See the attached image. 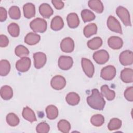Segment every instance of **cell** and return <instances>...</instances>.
I'll use <instances>...</instances> for the list:
<instances>
[{"label": "cell", "mask_w": 133, "mask_h": 133, "mask_svg": "<svg viewBox=\"0 0 133 133\" xmlns=\"http://www.w3.org/2000/svg\"><path fill=\"white\" fill-rule=\"evenodd\" d=\"M92 94L87 98V102L92 109L102 110L105 104V101L102 95L97 89H93Z\"/></svg>", "instance_id": "6da1fadb"}, {"label": "cell", "mask_w": 133, "mask_h": 133, "mask_svg": "<svg viewBox=\"0 0 133 133\" xmlns=\"http://www.w3.org/2000/svg\"><path fill=\"white\" fill-rule=\"evenodd\" d=\"M31 29L35 32L44 33L46 31L47 26V22L41 18H36L30 23Z\"/></svg>", "instance_id": "7a4b0ae2"}, {"label": "cell", "mask_w": 133, "mask_h": 133, "mask_svg": "<svg viewBox=\"0 0 133 133\" xmlns=\"http://www.w3.org/2000/svg\"><path fill=\"white\" fill-rule=\"evenodd\" d=\"M116 14L121 19L124 24L126 26H131L130 14L128 10L121 6H118L116 9Z\"/></svg>", "instance_id": "3957f363"}, {"label": "cell", "mask_w": 133, "mask_h": 133, "mask_svg": "<svg viewBox=\"0 0 133 133\" xmlns=\"http://www.w3.org/2000/svg\"><path fill=\"white\" fill-rule=\"evenodd\" d=\"M95 61L99 64L106 63L109 59V54L105 50L101 49L95 52L92 56Z\"/></svg>", "instance_id": "277c9868"}, {"label": "cell", "mask_w": 133, "mask_h": 133, "mask_svg": "<svg viewBox=\"0 0 133 133\" xmlns=\"http://www.w3.org/2000/svg\"><path fill=\"white\" fill-rule=\"evenodd\" d=\"M116 75V69L113 65H109L102 68L100 76L104 80L110 81L114 78Z\"/></svg>", "instance_id": "5b68a950"}, {"label": "cell", "mask_w": 133, "mask_h": 133, "mask_svg": "<svg viewBox=\"0 0 133 133\" xmlns=\"http://www.w3.org/2000/svg\"><path fill=\"white\" fill-rule=\"evenodd\" d=\"M31 64V59L26 57H22L18 60L16 63V68L20 72L28 71Z\"/></svg>", "instance_id": "8992f818"}, {"label": "cell", "mask_w": 133, "mask_h": 133, "mask_svg": "<svg viewBox=\"0 0 133 133\" xmlns=\"http://www.w3.org/2000/svg\"><path fill=\"white\" fill-rule=\"evenodd\" d=\"M81 63L82 69L86 75L89 77H92L94 74L95 68L91 61L89 59L83 58H82Z\"/></svg>", "instance_id": "52a82bcc"}, {"label": "cell", "mask_w": 133, "mask_h": 133, "mask_svg": "<svg viewBox=\"0 0 133 133\" xmlns=\"http://www.w3.org/2000/svg\"><path fill=\"white\" fill-rule=\"evenodd\" d=\"M120 63L124 66L131 65L133 62V52L132 51L126 50L122 52L119 56Z\"/></svg>", "instance_id": "ba28073f"}, {"label": "cell", "mask_w": 133, "mask_h": 133, "mask_svg": "<svg viewBox=\"0 0 133 133\" xmlns=\"http://www.w3.org/2000/svg\"><path fill=\"white\" fill-rule=\"evenodd\" d=\"M108 28L112 31L122 34L121 25L119 21L113 16H110L107 20Z\"/></svg>", "instance_id": "9c48e42d"}, {"label": "cell", "mask_w": 133, "mask_h": 133, "mask_svg": "<svg viewBox=\"0 0 133 133\" xmlns=\"http://www.w3.org/2000/svg\"><path fill=\"white\" fill-rule=\"evenodd\" d=\"M73 63V59L70 56H61L58 59V66L62 70H69L72 66Z\"/></svg>", "instance_id": "30bf717a"}, {"label": "cell", "mask_w": 133, "mask_h": 133, "mask_svg": "<svg viewBox=\"0 0 133 133\" xmlns=\"http://www.w3.org/2000/svg\"><path fill=\"white\" fill-rule=\"evenodd\" d=\"M50 84L53 89L61 90L65 86L66 81L65 78L62 76L56 75L51 79Z\"/></svg>", "instance_id": "8fae6325"}, {"label": "cell", "mask_w": 133, "mask_h": 133, "mask_svg": "<svg viewBox=\"0 0 133 133\" xmlns=\"http://www.w3.org/2000/svg\"><path fill=\"white\" fill-rule=\"evenodd\" d=\"M34 66L39 69L43 67L46 64L47 58L46 55L42 52H37L33 54Z\"/></svg>", "instance_id": "7c38bea8"}, {"label": "cell", "mask_w": 133, "mask_h": 133, "mask_svg": "<svg viewBox=\"0 0 133 133\" xmlns=\"http://www.w3.org/2000/svg\"><path fill=\"white\" fill-rule=\"evenodd\" d=\"M60 48L64 52H71L74 48V42L70 37H65L63 39L60 43Z\"/></svg>", "instance_id": "4fadbf2b"}, {"label": "cell", "mask_w": 133, "mask_h": 133, "mask_svg": "<svg viewBox=\"0 0 133 133\" xmlns=\"http://www.w3.org/2000/svg\"><path fill=\"white\" fill-rule=\"evenodd\" d=\"M108 45L113 49H119L121 48L123 45V41L118 36H111L108 40Z\"/></svg>", "instance_id": "5bb4252c"}, {"label": "cell", "mask_w": 133, "mask_h": 133, "mask_svg": "<svg viewBox=\"0 0 133 133\" xmlns=\"http://www.w3.org/2000/svg\"><path fill=\"white\" fill-rule=\"evenodd\" d=\"M121 78L125 83H130L133 82V70L130 68L124 69L121 73Z\"/></svg>", "instance_id": "9a60e30c"}, {"label": "cell", "mask_w": 133, "mask_h": 133, "mask_svg": "<svg viewBox=\"0 0 133 133\" xmlns=\"http://www.w3.org/2000/svg\"><path fill=\"white\" fill-rule=\"evenodd\" d=\"M23 10L24 16L28 19H30L35 15V7L34 4L28 3L23 5Z\"/></svg>", "instance_id": "2e32d148"}, {"label": "cell", "mask_w": 133, "mask_h": 133, "mask_svg": "<svg viewBox=\"0 0 133 133\" xmlns=\"http://www.w3.org/2000/svg\"><path fill=\"white\" fill-rule=\"evenodd\" d=\"M39 12L41 15L45 18H49L53 14V10L47 3H43L39 7Z\"/></svg>", "instance_id": "e0dca14e"}, {"label": "cell", "mask_w": 133, "mask_h": 133, "mask_svg": "<svg viewBox=\"0 0 133 133\" xmlns=\"http://www.w3.org/2000/svg\"><path fill=\"white\" fill-rule=\"evenodd\" d=\"M66 20L68 26L72 29L77 28L79 24V19L76 13L69 14L66 17Z\"/></svg>", "instance_id": "ac0fdd59"}, {"label": "cell", "mask_w": 133, "mask_h": 133, "mask_svg": "<svg viewBox=\"0 0 133 133\" xmlns=\"http://www.w3.org/2000/svg\"><path fill=\"white\" fill-rule=\"evenodd\" d=\"M41 39L39 35L33 32H30L24 37V42L29 45H34L37 44Z\"/></svg>", "instance_id": "d6986e66"}, {"label": "cell", "mask_w": 133, "mask_h": 133, "mask_svg": "<svg viewBox=\"0 0 133 133\" xmlns=\"http://www.w3.org/2000/svg\"><path fill=\"white\" fill-rule=\"evenodd\" d=\"M64 26V22L62 18L59 16L54 17L50 24V28L54 31H59L63 28Z\"/></svg>", "instance_id": "ffe728a7"}, {"label": "cell", "mask_w": 133, "mask_h": 133, "mask_svg": "<svg viewBox=\"0 0 133 133\" xmlns=\"http://www.w3.org/2000/svg\"><path fill=\"white\" fill-rule=\"evenodd\" d=\"M22 115L25 119L31 123L36 122L37 120L34 111L28 107H25L23 108Z\"/></svg>", "instance_id": "44dd1931"}, {"label": "cell", "mask_w": 133, "mask_h": 133, "mask_svg": "<svg viewBox=\"0 0 133 133\" xmlns=\"http://www.w3.org/2000/svg\"><path fill=\"white\" fill-rule=\"evenodd\" d=\"M88 6L95 12L101 14L103 12L104 7L101 1L99 0H90L88 2Z\"/></svg>", "instance_id": "7402d4cb"}, {"label": "cell", "mask_w": 133, "mask_h": 133, "mask_svg": "<svg viewBox=\"0 0 133 133\" xmlns=\"http://www.w3.org/2000/svg\"><path fill=\"white\" fill-rule=\"evenodd\" d=\"M1 97L5 100L10 99L13 96V90L11 87L8 85H5L1 87L0 90Z\"/></svg>", "instance_id": "603a6c76"}, {"label": "cell", "mask_w": 133, "mask_h": 133, "mask_svg": "<svg viewBox=\"0 0 133 133\" xmlns=\"http://www.w3.org/2000/svg\"><path fill=\"white\" fill-rule=\"evenodd\" d=\"M101 92L102 96L105 97L109 101H111L115 98V93L114 91L110 90L107 85H104L101 86Z\"/></svg>", "instance_id": "cb8c5ba5"}, {"label": "cell", "mask_w": 133, "mask_h": 133, "mask_svg": "<svg viewBox=\"0 0 133 133\" xmlns=\"http://www.w3.org/2000/svg\"><path fill=\"white\" fill-rule=\"evenodd\" d=\"M66 102L71 105H76L78 104L80 101L79 95L74 92H69L65 97Z\"/></svg>", "instance_id": "d4e9b609"}, {"label": "cell", "mask_w": 133, "mask_h": 133, "mask_svg": "<svg viewBox=\"0 0 133 133\" xmlns=\"http://www.w3.org/2000/svg\"><path fill=\"white\" fill-rule=\"evenodd\" d=\"M46 113L47 117L49 119H55L58 116V108L54 105H49L46 108Z\"/></svg>", "instance_id": "484cf974"}, {"label": "cell", "mask_w": 133, "mask_h": 133, "mask_svg": "<svg viewBox=\"0 0 133 133\" xmlns=\"http://www.w3.org/2000/svg\"><path fill=\"white\" fill-rule=\"evenodd\" d=\"M97 32V26L95 23H91L85 26L83 31L85 37L88 38L91 36L96 34Z\"/></svg>", "instance_id": "4316f807"}, {"label": "cell", "mask_w": 133, "mask_h": 133, "mask_svg": "<svg viewBox=\"0 0 133 133\" xmlns=\"http://www.w3.org/2000/svg\"><path fill=\"white\" fill-rule=\"evenodd\" d=\"M88 47L91 50H96L100 48L102 44V40L100 37H95L88 41Z\"/></svg>", "instance_id": "83f0119b"}, {"label": "cell", "mask_w": 133, "mask_h": 133, "mask_svg": "<svg viewBox=\"0 0 133 133\" xmlns=\"http://www.w3.org/2000/svg\"><path fill=\"white\" fill-rule=\"evenodd\" d=\"M10 64L7 60H1L0 61V75L2 76H6L10 72Z\"/></svg>", "instance_id": "f1b7e54d"}, {"label": "cell", "mask_w": 133, "mask_h": 133, "mask_svg": "<svg viewBox=\"0 0 133 133\" xmlns=\"http://www.w3.org/2000/svg\"><path fill=\"white\" fill-rule=\"evenodd\" d=\"M6 122L10 126H16L19 123L20 120L19 117L15 113H10L6 116Z\"/></svg>", "instance_id": "f546056e"}, {"label": "cell", "mask_w": 133, "mask_h": 133, "mask_svg": "<svg viewBox=\"0 0 133 133\" xmlns=\"http://www.w3.org/2000/svg\"><path fill=\"white\" fill-rule=\"evenodd\" d=\"M81 16L84 22H89L94 20L96 16L94 12L89 9H84L81 12Z\"/></svg>", "instance_id": "4dcf8cb0"}, {"label": "cell", "mask_w": 133, "mask_h": 133, "mask_svg": "<svg viewBox=\"0 0 133 133\" xmlns=\"http://www.w3.org/2000/svg\"><path fill=\"white\" fill-rule=\"evenodd\" d=\"M90 122L94 126H101L104 122V116L99 114L94 115L90 118Z\"/></svg>", "instance_id": "1f68e13d"}, {"label": "cell", "mask_w": 133, "mask_h": 133, "mask_svg": "<svg viewBox=\"0 0 133 133\" xmlns=\"http://www.w3.org/2000/svg\"><path fill=\"white\" fill-rule=\"evenodd\" d=\"M8 32L10 35L14 37H18L20 33V28L18 24L13 22L9 24L7 27Z\"/></svg>", "instance_id": "d6a6232c"}, {"label": "cell", "mask_w": 133, "mask_h": 133, "mask_svg": "<svg viewBox=\"0 0 133 133\" xmlns=\"http://www.w3.org/2000/svg\"><path fill=\"white\" fill-rule=\"evenodd\" d=\"M58 129L64 133H68L71 129V125L70 123L65 119H61L58 123Z\"/></svg>", "instance_id": "836d02e7"}, {"label": "cell", "mask_w": 133, "mask_h": 133, "mask_svg": "<svg viewBox=\"0 0 133 133\" xmlns=\"http://www.w3.org/2000/svg\"><path fill=\"white\" fill-rule=\"evenodd\" d=\"M15 54L17 56L19 57H24L29 55V50L23 45H19L17 46L15 50Z\"/></svg>", "instance_id": "e575fe53"}, {"label": "cell", "mask_w": 133, "mask_h": 133, "mask_svg": "<svg viewBox=\"0 0 133 133\" xmlns=\"http://www.w3.org/2000/svg\"><path fill=\"white\" fill-rule=\"evenodd\" d=\"M122 126V121L117 118H113L108 124V128L110 130H114L119 129Z\"/></svg>", "instance_id": "d590c367"}, {"label": "cell", "mask_w": 133, "mask_h": 133, "mask_svg": "<svg viewBox=\"0 0 133 133\" xmlns=\"http://www.w3.org/2000/svg\"><path fill=\"white\" fill-rule=\"evenodd\" d=\"M8 14L9 17L12 19L17 20L20 19L21 17V12L20 8L17 6H11L9 9Z\"/></svg>", "instance_id": "8d00e7d4"}, {"label": "cell", "mask_w": 133, "mask_h": 133, "mask_svg": "<svg viewBox=\"0 0 133 133\" xmlns=\"http://www.w3.org/2000/svg\"><path fill=\"white\" fill-rule=\"evenodd\" d=\"M49 125L45 122L39 123L36 127V130L38 133H47L49 132Z\"/></svg>", "instance_id": "74e56055"}, {"label": "cell", "mask_w": 133, "mask_h": 133, "mask_svg": "<svg viewBox=\"0 0 133 133\" xmlns=\"http://www.w3.org/2000/svg\"><path fill=\"white\" fill-rule=\"evenodd\" d=\"M124 97L127 100L132 102L133 101V87H128L124 91Z\"/></svg>", "instance_id": "f35d334b"}, {"label": "cell", "mask_w": 133, "mask_h": 133, "mask_svg": "<svg viewBox=\"0 0 133 133\" xmlns=\"http://www.w3.org/2000/svg\"><path fill=\"white\" fill-rule=\"evenodd\" d=\"M9 40L8 37L3 34L0 35V46L1 47H5L8 46Z\"/></svg>", "instance_id": "ab89813d"}, {"label": "cell", "mask_w": 133, "mask_h": 133, "mask_svg": "<svg viewBox=\"0 0 133 133\" xmlns=\"http://www.w3.org/2000/svg\"><path fill=\"white\" fill-rule=\"evenodd\" d=\"M7 18V11L3 7H0V21L1 22L5 21Z\"/></svg>", "instance_id": "60d3db41"}, {"label": "cell", "mask_w": 133, "mask_h": 133, "mask_svg": "<svg viewBox=\"0 0 133 133\" xmlns=\"http://www.w3.org/2000/svg\"><path fill=\"white\" fill-rule=\"evenodd\" d=\"M51 3L56 8V9L60 10L61 9L64 7V3L61 1H57V0H52L51 1Z\"/></svg>", "instance_id": "b9f144b4"}]
</instances>
